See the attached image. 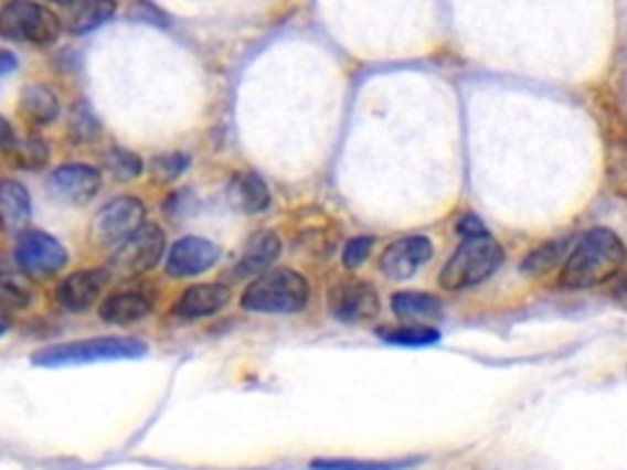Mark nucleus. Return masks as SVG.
<instances>
[{
    "label": "nucleus",
    "mask_w": 627,
    "mask_h": 470,
    "mask_svg": "<svg viewBox=\"0 0 627 470\" xmlns=\"http://www.w3.org/2000/svg\"><path fill=\"white\" fill-rule=\"evenodd\" d=\"M70 138L74 142H94L104 126H100V118L94 114V108L88 100H76L72 114H70Z\"/></svg>",
    "instance_id": "nucleus-26"
},
{
    "label": "nucleus",
    "mask_w": 627,
    "mask_h": 470,
    "mask_svg": "<svg viewBox=\"0 0 627 470\" xmlns=\"http://www.w3.org/2000/svg\"><path fill=\"white\" fill-rule=\"evenodd\" d=\"M562 253H564V241L544 243L542 248H536L528 255V260L522 263V270L528 275H544L559 263V255Z\"/></svg>",
    "instance_id": "nucleus-29"
},
{
    "label": "nucleus",
    "mask_w": 627,
    "mask_h": 470,
    "mask_svg": "<svg viewBox=\"0 0 627 470\" xmlns=\"http://www.w3.org/2000/svg\"><path fill=\"white\" fill-rule=\"evenodd\" d=\"M47 194L70 206H86L100 192V172L94 164L70 162L62 164L47 177Z\"/></svg>",
    "instance_id": "nucleus-9"
},
{
    "label": "nucleus",
    "mask_w": 627,
    "mask_h": 470,
    "mask_svg": "<svg viewBox=\"0 0 627 470\" xmlns=\"http://www.w3.org/2000/svg\"><path fill=\"white\" fill-rule=\"evenodd\" d=\"M66 13V28L74 35H86V32H94L100 25H106V22L114 18L116 13V6L114 3H76L64 8Z\"/></svg>",
    "instance_id": "nucleus-23"
},
{
    "label": "nucleus",
    "mask_w": 627,
    "mask_h": 470,
    "mask_svg": "<svg viewBox=\"0 0 627 470\" xmlns=\"http://www.w3.org/2000/svg\"><path fill=\"white\" fill-rule=\"evenodd\" d=\"M106 285H108L106 270H78L62 279L54 297H57V305L64 311L84 313L96 305L100 295H104Z\"/></svg>",
    "instance_id": "nucleus-14"
},
{
    "label": "nucleus",
    "mask_w": 627,
    "mask_h": 470,
    "mask_svg": "<svg viewBox=\"0 0 627 470\" xmlns=\"http://www.w3.org/2000/svg\"><path fill=\"white\" fill-rule=\"evenodd\" d=\"M192 164V157L187 152H167V154H155L150 162V170L155 177H160L162 182H172L179 174H184Z\"/></svg>",
    "instance_id": "nucleus-28"
},
{
    "label": "nucleus",
    "mask_w": 627,
    "mask_h": 470,
    "mask_svg": "<svg viewBox=\"0 0 627 470\" xmlns=\"http://www.w3.org/2000/svg\"><path fill=\"white\" fill-rule=\"evenodd\" d=\"M627 260L625 243L608 228H593L578 241L562 270V285L568 289H591L620 273Z\"/></svg>",
    "instance_id": "nucleus-1"
},
{
    "label": "nucleus",
    "mask_w": 627,
    "mask_h": 470,
    "mask_svg": "<svg viewBox=\"0 0 627 470\" xmlns=\"http://www.w3.org/2000/svg\"><path fill=\"white\" fill-rule=\"evenodd\" d=\"M70 263V250L47 231H22L15 241V265L25 275L50 277Z\"/></svg>",
    "instance_id": "nucleus-8"
},
{
    "label": "nucleus",
    "mask_w": 627,
    "mask_h": 470,
    "mask_svg": "<svg viewBox=\"0 0 627 470\" xmlns=\"http://www.w3.org/2000/svg\"><path fill=\"white\" fill-rule=\"evenodd\" d=\"M506 260L500 243L490 238V233L470 235L458 245L456 253L449 257L439 275V285L446 292H458V289L476 287L498 270Z\"/></svg>",
    "instance_id": "nucleus-3"
},
{
    "label": "nucleus",
    "mask_w": 627,
    "mask_h": 470,
    "mask_svg": "<svg viewBox=\"0 0 627 470\" xmlns=\"http://www.w3.org/2000/svg\"><path fill=\"white\" fill-rule=\"evenodd\" d=\"M8 162L22 172H40L50 162V145L40 136L13 138L6 145Z\"/></svg>",
    "instance_id": "nucleus-21"
},
{
    "label": "nucleus",
    "mask_w": 627,
    "mask_h": 470,
    "mask_svg": "<svg viewBox=\"0 0 627 470\" xmlns=\"http://www.w3.org/2000/svg\"><path fill=\"white\" fill-rule=\"evenodd\" d=\"M221 250L216 243L209 238H199V235H184L179 238L170 253H167L164 273L170 277H196L201 273L211 270L219 263Z\"/></svg>",
    "instance_id": "nucleus-12"
},
{
    "label": "nucleus",
    "mask_w": 627,
    "mask_h": 470,
    "mask_svg": "<svg viewBox=\"0 0 627 470\" xmlns=\"http://www.w3.org/2000/svg\"><path fill=\"white\" fill-rule=\"evenodd\" d=\"M380 339H385L387 343H395V345H414V349H419V345H432L439 341V331L432 329V327H419V323H412V327H385L378 331Z\"/></svg>",
    "instance_id": "nucleus-27"
},
{
    "label": "nucleus",
    "mask_w": 627,
    "mask_h": 470,
    "mask_svg": "<svg viewBox=\"0 0 627 470\" xmlns=\"http://www.w3.org/2000/svg\"><path fill=\"white\" fill-rule=\"evenodd\" d=\"M309 301V282L295 270H273L245 287L241 307L253 313H297Z\"/></svg>",
    "instance_id": "nucleus-4"
},
{
    "label": "nucleus",
    "mask_w": 627,
    "mask_h": 470,
    "mask_svg": "<svg viewBox=\"0 0 627 470\" xmlns=\"http://www.w3.org/2000/svg\"><path fill=\"white\" fill-rule=\"evenodd\" d=\"M189 204H192V192L189 189H179L164 201V216L170 221H179L189 216Z\"/></svg>",
    "instance_id": "nucleus-31"
},
{
    "label": "nucleus",
    "mask_w": 627,
    "mask_h": 470,
    "mask_svg": "<svg viewBox=\"0 0 627 470\" xmlns=\"http://www.w3.org/2000/svg\"><path fill=\"white\" fill-rule=\"evenodd\" d=\"M62 35V18L52 8L30 3V0H13L0 8V38L32 44V47H50Z\"/></svg>",
    "instance_id": "nucleus-5"
},
{
    "label": "nucleus",
    "mask_w": 627,
    "mask_h": 470,
    "mask_svg": "<svg viewBox=\"0 0 627 470\" xmlns=\"http://www.w3.org/2000/svg\"><path fill=\"white\" fill-rule=\"evenodd\" d=\"M104 164L116 182H132L142 174V157L128 148H108L104 152Z\"/></svg>",
    "instance_id": "nucleus-25"
},
{
    "label": "nucleus",
    "mask_w": 627,
    "mask_h": 470,
    "mask_svg": "<svg viewBox=\"0 0 627 470\" xmlns=\"http://www.w3.org/2000/svg\"><path fill=\"white\" fill-rule=\"evenodd\" d=\"M8 329H10V323L6 319H0V339H3V335L8 333Z\"/></svg>",
    "instance_id": "nucleus-34"
},
{
    "label": "nucleus",
    "mask_w": 627,
    "mask_h": 470,
    "mask_svg": "<svg viewBox=\"0 0 627 470\" xmlns=\"http://www.w3.org/2000/svg\"><path fill=\"white\" fill-rule=\"evenodd\" d=\"M279 255V238L273 231H257L251 235V241L245 243V248L238 257V263L233 265L231 275L235 279H243V277H261L267 270H270V265L277 260Z\"/></svg>",
    "instance_id": "nucleus-16"
},
{
    "label": "nucleus",
    "mask_w": 627,
    "mask_h": 470,
    "mask_svg": "<svg viewBox=\"0 0 627 470\" xmlns=\"http://www.w3.org/2000/svg\"><path fill=\"white\" fill-rule=\"evenodd\" d=\"M145 204L138 196H116L96 211L88 223V235L96 245H120L128 235L145 226Z\"/></svg>",
    "instance_id": "nucleus-7"
},
{
    "label": "nucleus",
    "mask_w": 627,
    "mask_h": 470,
    "mask_svg": "<svg viewBox=\"0 0 627 470\" xmlns=\"http://www.w3.org/2000/svg\"><path fill=\"white\" fill-rule=\"evenodd\" d=\"M157 305V289L148 282L128 285L123 289H116L114 295H108L98 307L100 321L110 323V327H130L148 319Z\"/></svg>",
    "instance_id": "nucleus-10"
},
{
    "label": "nucleus",
    "mask_w": 627,
    "mask_h": 470,
    "mask_svg": "<svg viewBox=\"0 0 627 470\" xmlns=\"http://www.w3.org/2000/svg\"><path fill=\"white\" fill-rule=\"evenodd\" d=\"M32 301H35V287H32L15 260L0 253V311H25Z\"/></svg>",
    "instance_id": "nucleus-18"
},
{
    "label": "nucleus",
    "mask_w": 627,
    "mask_h": 470,
    "mask_svg": "<svg viewBox=\"0 0 627 470\" xmlns=\"http://www.w3.org/2000/svg\"><path fill=\"white\" fill-rule=\"evenodd\" d=\"M18 70V57L13 52L8 50H0V82H3L6 76H10Z\"/></svg>",
    "instance_id": "nucleus-32"
},
{
    "label": "nucleus",
    "mask_w": 627,
    "mask_h": 470,
    "mask_svg": "<svg viewBox=\"0 0 627 470\" xmlns=\"http://www.w3.org/2000/svg\"><path fill=\"white\" fill-rule=\"evenodd\" d=\"M392 311L397 313L400 319L412 321V323H427L442 317V301L429 292H397L390 301Z\"/></svg>",
    "instance_id": "nucleus-22"
},
{
    "label": "nucleus",
    "mask_w": 627,
    "mask_h": 470,
    "mask_svg": "<svg viewBox=\"0 0 627 470\" xmlns=\"http://www.w3.org/2000/svg\"><path fill=\"white\" fill-rule=\"evenodd\" d=\"M167 245L164 231L157 223H145L126 241L116 245L114 253L108 257V275L120 277H140L150 273L157 263L162 260Z\"/></svg>",
    "instance_id": "nucleus-6"
},
{
    "label": "nucleus",
    "mask_w": 627,
    "mask_h": 470,
    "mask_svg": "<svg viewBox=\"0 0 627 470\" xmlns=\"http://www.w3.org/2000/svg\"><path fill=\"white\" fill-rule=\"evenodd\" d=\"M422 463V458H387V461H380V458H317L311 461L314 470H407Z\"/></svg>",
    "instance_id": "nucleus-24"
},
{
    "label": "nucleus",
    "mask_w": 627,
    "mask_h": 470,
    "mask_svg": "<svg viewBox=\"0 0 627 470\" xmlns=\"http://www.w3.org/2000/svg\"><path fill=\"white\" fill-rule=\"evenodd\" d=\"M373 238L371 235H358V238H351L349 243H346V248H343V255H341V260L346 267H358V265H363L368 260V255H371L373 250Z\"/></svg>",
    "instance_id": "nucleus-30"
},
{
    "label": "nucleus",
    "mask_w": 627,
    "mask_h": 470,
    "mask_svg": "<svg viewBox=\"0 0 627 470\" xmlns=\"http://www.w3.org/2000/svg\"><path fill=\"white\" fill-rule=\"evenodd\" d=\"M18 114L25 118L32 128H47L62 114L60 96L47 84H28L20 92Z\"/></svg>",
    "instance_id": "nucleus-17"
},
{
    "label": "nucleus",
    "mask_w": 627,
    "mask_h": 470,
    "mask_svg": "<svg viewBox=\"0 0 627 470\" xmlns=\"http://www.w3.org/2000/svg\"><path fill=\"white\" fill-rule=\"evenodd\" d=\"M231 301V289L219 282H204L187 287L182 297L174 301L172 313L182 321H199L214 317Z\"/></svg>",
    "instance_id": "nucleus-15"
},
{
    "label": "nucleus",
    "mask_w": 627,
    "mask_h": 470,
    "mask_svg": "<svg viewBox=\"0 0 627 470\" xmlns=\"http://www.w3.org/2000/svg\"><path fill=\"white\" fill-rule=\"evenodd\" d=\"M615 295H620V297H627V279H625V282H623V285H620V289H618V292H615Z\"/></svg>",
    "instance_id": "nucleus-35"
},
{
    "label": "nucleus",
    "mask_w": 627,
    "mask_h": 470,
    "mask_svg": "<svg viewBox=\"0 0 627 470\" xmlns=\"http://www.w3.org/2000/svg\"><path fill=\"white\" fill-rule=\"evenodd\" d=\"M434 248L427 235H405L392 241L380 257V270L390 279H410L432 260Z\"/></svg>",
    "instance_id": "nucleus-13"
},
{
    "label": "nucleus",
    "mask_w": 627,
    "mask_h": 470,
    "mask_svg": "<svg viewBox=\"0 0 627 470\" xmlns=\"http://www.w3.org/2000/svg\"><path fill=\"white\" fill-rule=\"evenodd\" d=\"M148 343L136 335H100V339H84L52 345L32 355V365L38 367H66L110 361H136L148 355Z\"/></svg>",
    "instance_id": "nucleus-2"
},
{
    "label": "nucleus",
    "mask_w": 627,
    "mask_h": 470,
    "mask_svg": "<svg viewBox=\"0 0 627 470\" xmlns=\"http://www.w3.org/2000/svg\"><path fill=\"white\" fill-rule=\"evenodd\" d=\"M229 199L233 209H238L241 214H263L270 206V189H267L261 174L241 172L231 179Z\"/></svg>",
    "instance_id": "nucleus-20"
},
{
    "label": "nucleus",
    "mask_w": 627,
    "mask_h": 470,
    "mask_svg": "<svg viewBox=\"0 0 627 470\" xmlns=\"http://www.w3.org/2000/svg\"><path fill=\"white\" fill-rule=\"evenodd\" d=\"M329 309L339 321L358 323V321H371L380 311V299L375 287L363 279H341L339 285H333L329 295Z\"/></svg>",
    "instance_id": "nucleus-11"
},
{
    "label": "nucleus",
    "mask_w": 627,
    "mask_h": 470,
    "mask_svg": "<svg viewBox=\"0 0 627 470\" xmlns=\"http://www.w3.org/2000/svg\"><path fill=\"white\" fill-rule=\"evenodd\" d=\"M13 138H15L13 126H10L8 118H6L3 114H0V145H3V148H6V145H8L10 140H13Z\"/></svg>",
    "instance_id": "nucleus-33"
},
{
    "label": "nucleus",
    "mask_w": 627,
    "mask_h": 470,
    "mask_svg": "<svg viewBox=\"0 0 627 470\" xmlns=\"http://www.w3.org/2000/svg\"><path fill=\"white\" fill-rule=\"evenodd\" d=\"M32 218V196L18 179L0 182V228L6 233H22Z\"/></svg>",
    "instance_id": "nucleus-19"
}]
</instances>
